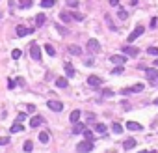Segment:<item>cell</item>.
Returning <instances> with one entry per match:
<instances>
[{
	"label": "cell",
	"instance_id": "6da1fadb",
	"mask_svg": "<svg viewBox=\"0 0 158 153\" xmlns=\"http://www.w3.org/2000/svg\"><path fill=\"white\" fill-rule=\"evenodd\" d=\"M91 149H93V142L91 140H84V142H80V144L76 146L78 153H89Z\"/></svg>",
	"mask_w": 158,
	"mask_h": 153
},
{
	"label": "cell",
	"instance_id": "7a4b0ae2",
	"mask_svg": "<svg viewBox=\"0 0 158 153\" xmlns=\"http://www.w3.org/2000/svg\"><path fill=\"white\" fill-rule=\"evenodd\" d=\"M143 88H145L143 84H134V86H130V88H123L121 93H123V95H129V93H140V92H143Z\"/></svg>",
	"mask_w": 158,
	"mask_h": 153
},
{
	"label": "cell",
	"instance_id": "3957f363",
	"mask_svg": "<svg viewBox=\"0 0 158 153\" xmlns=\"http://www.w3.org/2000/svg\"><path fill=\"white\" fill-rule=\"evenodd\" d=\"M143 32H145V28H143L141 24H140V26H136V28L132 30V34L129 36V43H134L136 39H138V37H140V36L143 34Z\"/></svg>",
	"mask_w": 158,
	"mask_h": 153
},
{
	"label": "cell",
	"instance_id": "277c9868",
	"mask_svg": "<svg viewBox=\"0 0 158 153\" xmlns=\"http://www.w3.org/2000/svg\"><path fill=\"white\" fill-rule=\"evenodd\" d=\"M30 56L34 60H41V49H39L37 43H32L30 45Z\"/></svg>",
	"mask_w": 158,
	"mask_h": 153
},
{
	"label": "cell",
	"instance_id": "5b68a950",
	"mask_svg": "<svg viewBox=\"0 0 158 153\" xmlns=\"http://www.w3.org/2000/svg\"><path fill=\"white\" fill-rule=\"evenodd\" d=\"M88 84L91 86V88H99V86L102 84V79L97 76V75H91V76H88Z\"/></svg>",
	"mask_w": 158,
	"mask_h": 153
},
{
	"label": "cell",
	"instance_id": "8992f818",
	"mask_svg": "<svg viewBox=\"0 0 158 153\" xmlns=\"http://www.w3.org/2000/svg\"><path fill=\"white\" fill-rule=\"evenodd\" d=\"M123 54H129V56H138L140 49H138V47H132V45H126V47H123Z\"/></svg>",
	"mask_w": 158,
	"mask_h": 153
},
{
	"label": "cell",
	"instance_id": "52a82bcc",
	"mask_svg": "<svg viewBox=\"0 0 158 153\" xmlns=\"http://www.w3.org/2000/svg\"><path fill=\"white\" fill-rule=\"evenodd\" d=\"M88 50H89V52H99V50H101V43H99L97 39H89V41H88Z\"/></svg>",
	"mask_w": 158,
	"mask_h": 153
},
{
	"label": "cell",
	"instance_id": "ba28073f",
	"mask_svg": "<svg viewBox=\"0 0 158 153\" xmlns=\"http://www.w3.org/2000/svg\"><path fill=\"white\" fill-rule=\"evenodd\" d=\"M47 106L50 108V110H54V112H61V110H63V105H61L60 101H48Z\"/></svg>",
	"mask_w": 158,
	"mask_h": 153
},
{
	"label": "cell",
	"instance_id": "9c48e42d",
	"mask_svg": "<svg viewBox=\"0 0 158 153\" xmlns=\"http://www.w3.org/2000/svg\"><path fill=\"white\" fill-rule=\"evenodd\" d=\"M28 34H32V28H26V26H17V36H19V37H24V36H28Z\"/></svg>",
	"mask_w": 158,
	"mask_h": 153
},
{
	"label": "cell",
	"instance_id": "30bf717a",
	"mask_svg": "<svg viewBox=\"0 0 158 153\" xmlns=\"http://www.w3.org/2000/svg\"><path fill=\"white\" fill-rule=\"evenodd\" d=\"M145 75H147V79L151 80V84H154L153 80L156 79V76H158V71H156V69H147V71H145Z\"/></svg>",
	"mask_w": 158,
	"mask_h": 153
},
{
	"label": "cell",
	"instance_id": "8fae6325",
	"mask_svg": "<svg viewBox=\"0 0 158 153\" xmlns=\"http://www.w3.org/2000/svg\"><path fill=\"white\" fill-rule=\"evenodd\" d=\"M41 123H43V118H41V116H34L30 119V127H39Z\"/></svg>",
	"mask_w": 158,
	"mask_h": 153
},
{
	"label": "cell",
	"instance_id": "7c38bea8",
	"mask_svg": "<svg viewBox=\"0 0 158 153\" xmlns=\"http://www.w3.org/2000/svg\"><path fill=\"white\" fill-rule=\"evenodd\" d=\"M110 60H112L113 63H117V65H123L126 58H125V56H119V54H113V56H110Z\"/></svg>",
	"mask_w": 158,
	"mask_h": 153
},
{
	"label": "cell",
	"instance_id": "4fadbf2b",
	"mask_svg": "<svg viewBox=\"0 0 158 153\" xmlns=\"http://www.w3.org/2000/svg\"><path fill=\"white\" fill-rule=\"evenodd\" d=\"M123 148H125V149H132V148H136V140H134V138H126V140L123 142Z\"/></svg>",
	"mask_w": 158,
	"mask_h": 153
},
{
	"label": "cell",
	"instance_id": "5bb4252c",
	"mask_svg": "<svg viewBox=\"0 0 158 153\" xmlns=\"http://www.w3.org/2000/svg\"><path fill=\"white\" fill-rule=\"evenodd\" d=\"M126 129H130V131H141L143 127L140 123H136V122H126Z\"/></svg>",
	"mask_w": 158,
	"mask_h": 153
},
{
	"label": "cell",
	"instance_id": "9a60e30c",
	"mask_svg": "<svg viewBox=\"0 0 158 153\" xmlns=\"http://www.w3.org/2000/svg\"><path fill=\"white\" fill-rule=\"evenodd\" d=\"M67 50H69L71 54H75V56H78V54H82V49H80L78 45H69V47H67Z\"/></svg>",
	"mask_w": 158,
	"mask_h": 153
},
{
	"label": "cell",
	"instance_id": "2e32d148",
	"mask_svg": "<svg viewBox=\"0 0 158 153\" xmlns=\"http://www.w3.org/2000/svg\"><path fill=\"white\" fill-rule=\"evenodd\" d=\"M86 131V125L84 123H75V127H73V133L75 135H80V133H84Z\"/></svg>",
	"mask_w": 158,
	"mask_h": 153
},
{
	"label": "cell",
	"instance_id": "e0dca14e",
	"mask_svg": "<svg viewBox=\"0 0 158 153\" xmlns=\"http://www.w3.org/2000/svg\"><path fill=\"white\" fill-rule=\"evenodd\" d=\"M60 17H61L63 23H71V21H73V13H69V11H61Z\"/></svg>",
	"mask_w": 158,
	"mask_h": 153
},
{
	"label": "cell",
	"instance_id": "ac0fdd59",
	"mask_svg": "<svg viewBox=\"0 0 158 153\" xmlns=\"http://www.w3.org/2000/svg\"><path fill=\"white\" fill-rule=\"evenodd\" d=\"M80 114H82L80 110H73V112H71V116H69V118H71V122H73V123H78Z\"/></svg>",
	"mask_w": 158,
	"mask_h": 153
},
{
	"label": "cell",
	"instance_id": "d6986e66",
	"mask_svg": "<svg viewBox=\"0 0 158 153\" xmlns=\"http://www.w3.org/2000/svg\"><path fill=\"white\" fill-rule=\"evenodd\" d=\"M65 75L69 76V79H71V76H75V67H73V65H71L69 62L65 63Z\"/></svg>",
	"mask_w": 158,
	"mask_h": 153
},
{
	"label": "cell",
	"instance_id": "ffe728a7",
	"mask_svg": "<svg viewBox=\"0 0 158 153\" xmlns=\"http://www.w3.org/2000/svg\"><path fill=\"white\" fill-rule=\"evenodd\" d=\"M48 133H47V131H41V133H39V142H41V144H47V142H48Z\"/></svg>",
	"mask_w": 158,
	"mask_h": 153
},
{
	"label": "cell",
	"instance_id": "44dd1931",
	"mask_svg": "<svg viewBox=\"0 0 158 153\" xmlns=\"http://www.w3.org/2000/svg\"><path fill=\"white\" fill-rule=\"evenodd\" d=\"M24 127H23V123H19V122H15L13 125H11V129H9V131H11V133H20V131H23Z\"/></svg>",
	"mask_w": 158,
	"mask_h": 153
},
{
	"label": "cell",
	"instance_id": "7402d4cb",
	"mask_svg": "<svg viewBox=\"0 0 158 153\" xmlns=\"http://www.w3.org/2000/svg\"><path fill=\"white\" fill-rule=\"evenodd\" d=\"M67 79H63V76H60V79L56 80V86H58V88H67Z\"/></svg>",
	"mask_w": 158,
	"mask_h": 153
},
{
	"label": "cell",
	"instance_id": "603a6c76",
	"mask_svg": "<svg viewBox=\"0 0 158 153\" xmlns=\"http://www.w3.org/2000/svg\"><path fill=\"white\" fill-rule=\"evenodd\" d=\"M95 131L101 133V135H104V133H106V125H104V123H97V125H95Z\"/></svg>",
	"mask_w": 158,
	"mask_h": 153
},
{
	"label": "cell",
	"instance_id": "cb8c5ba5",
	"mask_svg": "<svg viewBox=\"0 0 158 153\" xmlns=\"http://www.w3.org/2000/svg\"><path fill=\"white\" fill-rule=\"evenodd\" d=\"M45 50H47V54H50V56H56V50H54V47H52L50 43L45 45Z\"/></svg>",
	"mask_w": 158,
	"mask_h": 153
},
{
	"label": "cell",
	"instance_id": "d4e9b609",
	"mask_svg": "<svg viewBox=\"0 0 158 153\" xmlns=\"http://www.w3.org/2000/svg\"><path fill=\"white\" fill-rule=\"evenodd\" d=\"M112 131H113V133H115V135H119V133H121V131H123V127H121V123H117V122H115V123L112 125Z\"/></svg>",
	"mask_w": 158,
	"mask_h": 153
},
{
	"label": "cell",
	"instance_id": "484cf974",
	"mask_svg": "<svg viewBox=\"0 0 158 153\" xmlns=\"http://www.w3.org/2000/svg\"><path fill=\"white\" fill-rule=\"evenodd\" d=\"M45 19H47V17H45V15H43V13H39V15H37V17H36V23H37V24H39V26H41V24H43V23H45Z\"/></svg>",
	"mask_w": 158,
	"mask_h": 153
},
{
	"label": "cell",
	"instance_id": "4316f807",
	"mask_svg": "<svg viewBox=\"0 0 158 153\" xmlns=\"http://www.w3.org/2000/svg\"><path fill=\"white\" fill-rule=\"evenodd\" d=\"M41 6H43V8H50V6H54V0H41Z\"/></svg>",
	"mask_w": 158,
	"mask_h": 153
},
{
	"label": "cell",
	"instance_id": "83f0119b",
	"mask_svg": "<svg viewBox=\"0 0 158 153\" xmlns=\"http://www.w3.org/2000/svg\"><path fill=\"white\" fill-rule=\"evenodd\" d=\"M84 136H86V140H91V142H93V138H95V136H93V133H91L89 129H86V131H84Z\"/></svg>",
	"mask_w": 158,
	"mask_h": 153
},
{
	"label": "cell",
	"instance_id": "f1b7e54d",
	"mask_svg": "<svg viewBox=\"0 0 158 153\" xmlns=\"http://www.w3.org/2000/svg\"><path fill=\"white\" fill-rule=\"evenodd\" d=\"M32 149H34V144H32L30 140H28V142H24V151H26V153H30Z\"/></svg>",
	"mask_w": 158,
	"mask_h": 153
},
{
	"label": "cell",
	"instance_id": "f546056e",
	"mask_svg": "<svg viewBox=\"0 0 158 153\" xmlns=\"http://www.w3.org/2000/svg\"><path fill=\"white\" fill-rule=\"evenodd\" d=\"M147 52H149L151 56H158V47H149V49H147Z\"/></svg>",
	"mask_w": 158,
	"mask_h": 153
},
{
	"label": "cell",
	"instance_id": "4dcf8cb0",
	"mask_svg": "<svg viewBox=\"0 0 158 153\" xmlns=\"http://www.w3.org/2000/svg\"><path fill=\"white\" fill-rule=\"evenodd\" d=\"M20 54H23V52H20L19 49H15V50L11 52V58H13V60H19V58H20Z\"/></svg>",
	"mask_w": 158,
	"mask_h": 153
},
{
	"label": "cell",
	"instance_id": "1f68e13d",
	"mask_svg": "<svg viewBox=\"0 0 158 153\" xmlns=\"http://www.w3.org/2000/svg\"><path fill=\"white\" fill-rule=\"evenodd\" d=\"M117 17H119V19H123V21H125V19H126V17H129V13H126V11H125V9H119V11H117Z\"/></svg>",
	"mask_w": 158,
	"mask_h": 153
},
{
	"label": "cell",
	"instance_id": "d6a6232c",
	"mask_svg": "<svg viewBox=\"0 0 158 153\" xmlns=\"http://www.w3.org/2000/svg\"><path fill=\"white\" fill-rule=\"evenodd\" d=\"M9 144V136H0V146H6Z\"/></svg>",
	"mask_w": 158,
	"mask_h": 153
},
{
	"label": "cell",
	"instance_id": "836d02e7",
	"mask_svg": "<svg viewBox=\"0 0 158 153\" xmlns=\"http://www.w3.org/2000/svg\"><path fill=\"white\" fill-rule=\"evenodd\" d=\"M112 73H113V75H121V73H123V65H117L115 69H112Z\"/></svg>",
	"mask_w": 158,
	"mask_h": 153
},
{
	"label": "cell",
	"instance_id": "e575fe53",
	"mask_svg": "<svg viewBox=\"0 0 158 153\" xmlns=\"http://www.w3.org/2000/svg\"><path fill=\"white\" fill-rule=\"evenodd\" d=\"M80 2H78V0H67V6H71V8H76Z\"/></svg>",
	"mask_w": 158,
	"mask_h": 153
},
{
	"label": "cell",
	"instance_id": "d590c367",
	"mask_svg": "<svg viewBox=\"0 0 158 153\" xmlns=\"http://www.w3.org/2000/svg\"><path fill=\"white\" fill-rule=\"evenodd\" d=\"M73 19H75V21H82V19H84V15H82V13H76V11H75V13H73Z\"/></svg>",
	"mask_w": 158,
	"mask_h": 153
},
{
	"label": "cell",
	"instance_id": "8d00e7d4",
	"mask_svg": "<svg viewBox=\"0 0 158 153\" xmlns=\"http://www.w3.org/2000/svg\"><path fill=\"white\" fill-rule=\"evenodd\" d=\"M110 95H113L112 90H104V92H102V97H110Z\"/></svg>",
	"mask_w": 158,
	"mask_h": 153
},
{
	"label": "cell",
	"instance_id": "74e56055",
	"mask_svg": "<svg viewBox=\"0 0 158 153\" xmlns=\"http://www.w3.org/2000/svg\"><path fill=\"white\" fill-rule=\"evenodd\" d=\"M8 88H9V90H13V88H15V82H13L11 79H9V80H8Z\"/></svg>",
	"mask_w": 158,
	"mask_h": 153
},
{
	"label": "cell",
	"instance_id": "f35d334b",
	"mask_svg": "<svg viewBox=\"0 0 158 153\" xmlns=\"http://www.w3.org/2000/svg\"><path fill=\"white\" fill-rule=\"evenodd\" d=\"M32 6V0H24V2H23V8H30Z\"/></svg>",
	"mask_w": 158,
	"mask_h": 153
},
{
	"label": "cell",
	"instance_id": "ab89813d",
	"mask_svg": "<svg viewBox=\"0 0 158 153\" xmlns=\"http://www.w3.org/2000/svg\"><path fill=\"white\" fill-rule=\"evenodd\" d=\"M24 118H26V114H19V118H17V122H19V123H23V119H24Z\"/></svg>",
	"mask_w": 158,
	"mask_h": 153
},
{
	"label": "cell",
	"instance_id": "60d3db41",
	"mask_svg": "<svg viewBox=\"0 0 158 153\" xmlns=\"http://www.w3.org/2000/svg\"><path fill=\"white\" fill-rule=\"evenodd\" d=\"M154 26H156V17L151 19V28H154Z\"/></svg>",
	"mask_w": 158,
	"mask_h": 153
},
{
	"label": "cell",
	"instance_id": "b9f144b4",
	"mask_svg": "<svg viewBox=\"0 0 158 153\" xmlns=\"http://www.w3.org/2000/svg\"><path fill=\"white\" fill-rule=\"evenodd\" d=\"M119 4V0H110V6H117Z\"/></svg>",
	"mask_w": 158,
	"mask_h": 153
},
{
	"label": "cell",
	"instance_id": "7bdbcfd3",
	"mask_svg": "<svg viewBox=\"0 0 158 153\" xmlns=\"http://www.w3.org/2000/svg\"><path fill=\"white\" fill-rule=\"evenodd\" d=\"M138 153H149V151H145V149H141V151H138Z\"/></svg>",
	"mask_w": 158,
	"mask_h": 153
},
{
	"label": "cell",
	"instance_id": "ee69618b",
	"mask_svg": "<svg viewBox=\"0 0 158 153\" xmlns=\"http://www.w3.org/2000/svg\"><path fill=\"white\" fill-rule=\"evenodd\" d=\"M154 65H156V67H158V58H156V60H154Z\"/></svg>",
	"mask_w": 158,
	"mask_h": 153
},
{
	"label": "cell",
	"instance_id": "f6af8a7d",
	"mask_svg": "<svg viewBox=\"0 0 158 153\" xmlns=\"http://www.w3.org/2000/svg\"><path fill=\"white\" fill-rule=\"evenodd\" d=\"M154 105H158V97H156V99H154Z\"/></svg>",
	"mask_w": 158,
	"mask_h": 153
},
{
	"label": "cell",
	"instance_id": "bcb514c9",
	"mask_svg": "<svg viewBox=\"0 0 158 153\" xmlns=\"http://www.w3.org/2000/svg\"><path fill=\"white\" fill-rule=\"evenodd\" d=\"M106 153H115V151H106Z\"/></svg>",
	"mask_w": 158,
	"mask_h": 153
},
{
	"label": "cell",
	"instance_id": "7dc6e473",
	"mask_svg": "<svg viewBox=\"0 0 158 153\" xmlns=\"http://www.w3.org/2000/svg\"><path fill=\"white\" fill-rule=\"evenodd\" d=\"M149 153H156V151H154V149H153V151H149Z\"/></svg>",
	"mask_w": 158,
	"mask_h": 153
},
{
	"label": "cell",
	"instance_id": "c3c4849f",
	"mask_svg": "<svg viewBox=\"0 0 158 153\" xmlns=\"http://www.w3.org/2000/svg\"><path fill=\"white\" fill-rule=\"evenodd\" d=\"M23 2H24V0H20V4H23Z\"/></svg>",
	"mask_w": 158,
	"mask_h": 153
}]
</instances>
